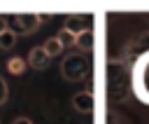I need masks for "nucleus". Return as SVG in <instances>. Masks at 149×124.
I'll use <instances>...</instances> for the list:
<instances>
[{
  "label": "nucleus",
  "mask_w": 149,
  "mask_h": 124,
  "mask_svg": "<svg viewBox=\"0 0 149 124\" xmlns=\"http://www.w3.org/2000/svg\"><path fill=\"white\" fill-rule=\"evenodd\" d=\"M42 47H44V51H47V56H49V58H51V56H58V54L63 51V44H61V40H58V37H49Z\"/></svg>",
  "instance_id": "11"
},
{
  "label": "nucleus",
  "mask_w": 149,
  "mask_h": 124,
  "mask_svg": "<svg viewBox=\"0 0 149 124\" xmlns=\"http://www.w3.org/2000/svg\"><path fill=\"white\" fill-rule=\"evenodd\" d=\"M7 98H9V87H7L5 77L0 75V105H5V103H7Z\"/></svg>",
  "instance_id": "12"
},
{
  "label": "nucleus",
  "mask_w": 149,
  "mask_h": 124,
  "mask_svg": "<svg viewBox=\"0 0 149 124\" xmlns=\"http://www.w3.org/2000/svg\"><path fill=\"white\" fill-rule=\"evenodd\" d=\"M26 66H28V63H26L23 58H19V56H12V58L5 63V68L9 70V75H21V73L26 70Z\"/></svg>",
  "instance_id": "9"
},
{
  "label": "nucleus",
  "mask_w": 149,
  "mask_h": 124,
  "mask_svg": "<svg viewBox=\"0 0 149 124\" xmlns=\"http://www.w3.org/2000/svg\"><path fill=\"white\" fill-rule=\"evenodd\" d=\"M16 33L12 30V28H7V30H2L0 33V49H14V44H16Z\"/></svg>",
  "instance_id": "10"
},
{
  "label": "nucleus",
  "mask_w": 149,
  "mask_h": 124,
  "mask_svg": "<svg viewBox=\"0 0 149 124\" xmlns=\"http://www.w3.org/2000/svg\"><path fill=\"white\" fill-rule=\"evenodd\" d=\"M149 51V30L147 33H142V35H137L135 40H130L128 44H126V58H123V63L128 66V63H135L137 61V56H142V54H147Z\"/></svg>",
  "instance_id": "4"
},
{
  "label": "nucleus",
  "mask_w": 149,
  "mask_h": 124,
  "mask_svg": "<svg viewBox=\"0 0 149 124\" xmlns=\"http://www.w3.org/2000/svg\"><path fill=\"white\" fill-rule=\"evenodd\" d=\"M30 68H35V70H44L47 68V63H49V56H47V51H44V47L40 44V47H33L30 49V54H28V61H26Z\"/></svg>",
  "instance_id": "7"
},
{
  "label": "nucleus",
  "mask_w": 149,
  "mask_h": 124,
  "mask_svg": "<svg viewBox=\"0 0 149 124\" xmlns=\"http://www.w3.org/2000/svg\"><path fill=\"white\" fill-rule=\"evenodd\" d=\"M42 14H35V12H28V14H14L12 16V23H14V33L16 35H28V33H35L42 23Z\"/></svg>",
  "instance_id": "3"
},
{
  "label": "nucleus",
  "mask_w": 149,
  "mask_h": 124,
  "mask_svg": "<svg viewBox=\"0 0 149 124\" xmlns=\"http://www.w3.org/2000/svg\"><path fill=\"white\" fill-rule=\"evenodd\" d=\"M12 124H35V122H33V119H28V117H16Z\"/></svg>",
  "instance_id": "14"
},
{
  "label": "nucleus",
  "mask_w": 149,
  "mask_h": 124,
  "mask_svg": "<svg viewBox=\"0 0 149 124\" xmlns=\"http://www.w3.org/2000/svg\"><path fill=\"white\" fill-rule=\"evenodd\" d=\"M7 28H9V26H7V19H5V16H0V33H2V30H7Z\"/></svg>",
  "instance_id": "15"
},
{
  "label": "nucleus",
  "mask_w": 149,
  "mask_h": 124,
  "mask_svg": "<svg viewBox=\"0 0 149 124\" xmlns=\"http://www.w3.org/2000/svg\"><path fill=\"white\" fill-rule=\"evenodd\" d=\"M88 68H91V63H88V58L81 51L65 54V58L61 61V75L68 82H81L88 75Z\"/></svg>",
  "instance_id": "2"
},
{
  "label": "nucleus",
  "mask_w": 149,
  "mask_h": 124,
  "mask_svg": "<svg viewBox=\"0 0 149 124\" xmlns=\"http://www.w3.org/2000/svg\"><path fill=\"white\" fill-rule=\"evenodd\" d=\"M56 37H58V40H61V44H63V47H68V44H70V47H72V44H74V37H72V35H68V33H65V30H61V33H58V35H56Z\"/></svg>",
  "instance_id": "13"
},
{
  "label": "nucleus",
  "mask_w": 149,
  "mask_h": 124,
  "mask_svg": "<svg viewBox=\"0 0 149 124\" xmlns=\"http://www.w3.org/2000/svg\"><path fill=\"white\" fill-rule=\"evenodd\" d=\"M72 108H74L77 112H81V115H93V110H95V98H93V94H91V91H77V94L72 96Z\"/></svg>",
  "instance_id": "6"
},
{
  "label": "nucleus",
  "mask_w": 149,
  "mask_h": 124,
  "mask_svg": "<svg viewBox=\"0 0 149 124\" xmlns=\"http://www.w3.org/2000/svg\"><path fill=\"white\" fill-rule=\"evenodd\" d=\"M72 47H77V49H81V51H91V49H93V30L88 28V30H84L81 35H77Z\"/></svg>",
  "instance_id": "8"
},
{
  "label": "nucleus",
  "mask_w": 149,
  "mask_h": 124,
  "mask_svg": "<svg viewBox=\"0 0 149 124\" xmlns=\"http://www.w3.org/2000/svg\"><path fill=\"white\" fill-rule=\"evenodd\" d=\"M63 30L72 37L81 35L84 30H88V19L84 14H68L65 16V23H63Z\"/></svg>",
  "instance_id": "5"
},
{
  "label": "nucleus",
  "mask_w": 149,
  "mask_h": 124,
  "mask_svg": "<svg viewBox=\"0 0 149 124\" xmlns=\"http://www.w3.org/2000/svg\"><path fill=\"white\" fill-rule=\"evenodd\" d=\"M105 96L112 105H123L133 96V77L130 68L123 58H109L105 63Z\"/></svg>",
  "instance_id": "1"
}]
</instances>
